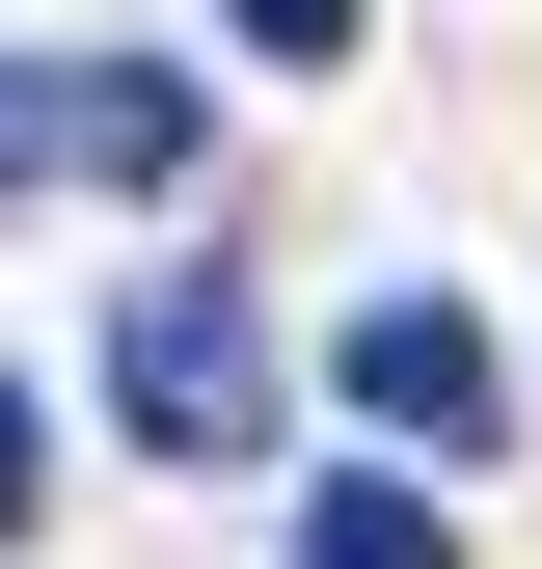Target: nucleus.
<instances>
[{
  "instance_id": "obj_1",
  "label": "nucleus",
  "mask_w": 542,
  "mask_h": 569,
  "mask_svg": "<svg viewBox=\"0 0 542 569\" xmlns=\"http://www.w3.org/2000/svg\"><path fill=\"white\" fill-rule=\"evenodd\" d=\"M109 407H136V461H244V435H271V326L218 299V271H136V326H109Z\"/></svg>"
},
{
  "instance_id": "obj_2",
  "label": "nucleus",
  "mask_w": 542,
  "mask_h": 569,
  "mask_svg": "<svg viewBox=\"0 0 542 569\" xmlns=\"http://www.w3.org/2000/svg\"><path fill=\"white\" fill-rule=\"evenodd\" d=\"M190 163V82L163 54H82V82H0V190H163Z\"/></svg>"
},
{
  "instance_id": "obj_3",
  "label": "nucleus",
  "mask_w": 542,
  "mask_h": 569,
  "mask_svg": "<svg viewBox=\"0 0 542 569\" xmlns=\"http://www.w3.org/2000/svg\"><path fill=\"white\" fill-rule=\"evenodd\" d=\"M353 407L434 435V461H489V435H515V352L461 326V299H353Z\"/></svg>"
},
{
  "instance_id": "obj_4",
  "label": "nucleus",
  "mask_w": 542,
  "mask_h": 569,
  "mask_svg": "<svg viewBox=\"0 0 542 569\" xmlns=\"http://www.w3.org/2000/svg\"><path fill=\"white\" fill-rule=\"evenodd\" d=\"M299 569H461V516H434V488H325Z\"/></svg>"
},
{
  "instance_id": "obj_5",
  "label": "nucleus",
  "mask_w": 542,
  "mask_h": 569,
  "mask_svg": "<svg viewBox=\"0 0 542 569\" xmlns=\"http://www.w3.org/2000/svg\"><path fill=\"white\" fill-rule=\"evenodd\" d=\"M28 488H54V407H28V380H0V542H28Z\"/></svg>"
},
{
  "instance_id": "obj_6",
  "label": "nucleus",
  "mask_w": 542,
  "mask_h": 569,
  "mask_svg": "<svg viewBox=\"0 0 542 569\" xmlns=\"http://www.w3.org/2000/svg\"><path fill=\"white\" fill-rule=\"evenodd\" d=\"M244 54H353V0H244Z\"/></svg>"
}]
</instances>
